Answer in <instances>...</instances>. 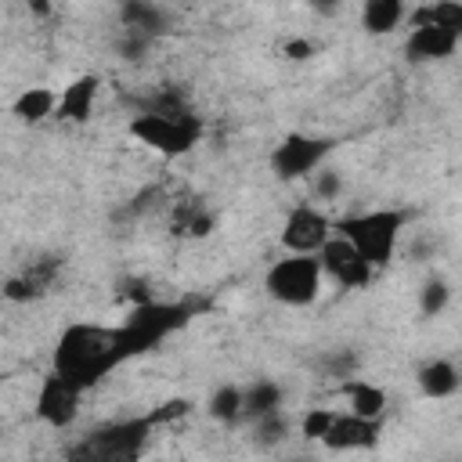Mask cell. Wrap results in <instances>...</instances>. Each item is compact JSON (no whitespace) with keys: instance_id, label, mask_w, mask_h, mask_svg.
Masks as SVG:
<instances>
[{"instance_id":"6da1fadb","label":"cell","mask_w":462,"mask_h":462,"mask_svg":"<svg viewBox=\"0 0 462 462\" xmlns=\"http://www.w3.org/2000/svg\"><path fill=\"white\" fill-rule=\"evenodd\" d=\"M112 368H119L116 354H112V328L101 325H87V321H72L61 328L58 343H54V372L83 390H94Z\"/></svg>"},{"instance_id":"7a4b0ae2","label":"cell","mask_w":462,"mask_h":462,"mask_svg":"<svg viewBox=\"0 0 462 462\" xmlns=\"http://www.w3.org/2000/svg\"><path fill=\"white\" fill-rule=\"evenodd\" d=\"M188 321H191L188 303H162V300L134 303L126 321L119 328H112V354L119 365H126L141 354H152L166 336L180 332Z\"/></svg>"},{"instance_id":"3957f363","label":"cell","mask_w":462,"mask_h":462,"mask_svg":"<svg viewBox=\"0 0 462 462\" xmlns=\"http://www.w3.org/2000/svg\"><path fill=\"white\" fill-rule=\"evenodd\" d=\"M401 231H404L401 209H365V213H346L336 220V235H343L372 271L393 260Z\"/></svg>"},{"instance_id":"277c9868","label":"cell","mask_w":462,"mask_h":462,"mask_svg":"<svg viewBox=\"0 0 462 462\" xmlns=\"http://www.w3.org/2000/svg\"><path fill=\"white\" fill-rule=\"evenodd\" d=\"M148 433H152L148 415L105 422L69 448V462H137Z\"/></svg>"},{"instance_id":"5b68a950","label":"cell","mask_w":462,"mask_h":462,"mask_svg":"<svg viewBox=\"0 0 462 462\" xmlns=\"http://www.w3.org/2000/svg\"><path fill=\"white\" fill-rule=\"evenodd\" d=\"M321 260L318 256H292L285 253L282 260H274L263 274V289L274 303L282 307H307L318 300L321 292Z\"/></svg>"},{"instance_id":"8992f818","label":"cell","mask_w":462,"mask_h":462,"mask_svg":"<svg viewBox=\"0 0 462 462\" xmlns=\"http://www.w3.org/2000/svg\"><path fill=\"white\" fill-rule=\"evenodd\" d=\"M130 137H137L141 144H148L152 152L166 155V159H177V155H188L199 137H202V119L195 112L188 116H152V112H137L130 119Z\"/></svg>"},{"instance_id":"52a82bcc","label":"cell","mask_w":462,"mask_h":462,"mask_svg":"<svg viewBox=\"0 0 462 462\" xmlns=\"http://www.w3.org/2000/svg\"><path fill=\"white\" fill-rule=\"evenodd\" d=\"M336 152V137H325V134H285L274 152H271V173L278 180H303V177H314L325 159Z\"/></svg>"},{"instance_id":"ba28073f","label":"cell","mask_w":462,"mask_h":462,"mask_svg":"<svg viewBox=\"0 0 462 462\" xmlns=\"http://www.w3.org/2000/svg\"><path fill=\"white\" fill-rule=\"evenodd\" d=\"M336 235V220H328L318 206H296L282 224V249L292 256H318L321 245Z\"/></svg>"},{"instance_id":"9c48e42d","label":"cell","mask_w":462,"mask_h":462,"mask_svg":"<svg viewBox=\"0 0 462 462\" xmlns=\"http://www.w3.org/2000/svg\"><path fill=\"white\" fill-rule=\"evenodd\" d=\"M318 260H321L325 278H332L339 289H365V285L372 282V274H375V271L361 260V253H357L343 235H332V238L321 245Z\"/></svg>"},{"instance_id":"30bf717a","label":"cell","mask_w":462,"mask_h":462,"mask_svg":"<svg viewBox=\"0 0 462 462\" xmlns=\"http://www.w3.org/2000/svg\"><path fill=\"white\" fill-rule=\"evenodd\" d=\"M32 411H36V419L47 422L51 430H65V426H72L76 415H79V390L69 386L58 372H47V375L40 379Z\"/></svg>"},{"instance_id":"8fae6325","label":"cell","mask_w":462,"mask_h":462,"mask_svg":"<svg viewBox=\"0 0 462 462\" xmlns=\"http://www.w3.org/2000/svg\"><path fill=\"white\" fill-rule=\"evenodd\" d=\"M379 433H383V419H361V415L346 411V415H336L321 448H328V451H372L379 444Z\"/></svg>"},{"instance_id":"7c38bea8","label":"cell","mask_w":462,"mask_h":462,"mask_svg":"<svg viewBox=\"0 0 462 462\" xmlns=\"http://www.w3.org/2000/svg\"><path fill=\"white\" fill-rule=\"evenodd\" d=\"M458 43H462V36H455V32H448V29L415 25V29L408 32V40H404V54H408V61L426 65V61H444V58H451V54L458 51Z\"/></svg>"},{"instance_id":"4fadbf2b","label":"cell","mask_w":462,"mask_h":462,"mask_svg":"<svg viewBox=\"0 0 462 462\" xmlns=\"http://www.w3.org/2000/svg\"><path fill=\"white\" fill-rule=\"evenodd\" d=\"M97 94H101V76L97 72H83L76 76L65 90H61V101H58V119H69V123H87L94 116V105H97Z\"/></svg>"},{"instance_id":"5bb4252c","label":"cell","mask_w":462,"mask_h":462,"mask_svg":"<svg viewBox=\"0 0 462 462\" xmlns=\"http://www.w3.org/2000/svg\"><path fill=\"white\" fill-rule=\"evenodd\" d=\"M415 383H419V393H422V397L444 401V397H451V393L458 390L462 368H458L455 361H448V357H433V361H426V365L415 372Z\"/></svg>"},{"instance_id":"9a60e30c","label":"cell","mask_w":462,"mask_h":462,"mask_svg":"<svg viewBox=\"0 0 462 462\" xmlns=\"http://www.w3.org/2000/svg\"><path fill=\"white\" fill-rule=\"evenodd\" d=\"M119 18H123V29L130 32H144V36H162L170 32V11L159 7V4H148V0H130L119 7Z\"/></svg>"},{"instance_id":"2e32d148","label":"cell","mask_w":462,"mask_h":462,"mask_svg":"<svg viewBox=\"0 0 462 462\" xmlns=\"http://www.w3.org/2000/svg\"><path fill=\"white\" fill-rule=\"evenodd\" d=\"M343 393H346L354 415H361V419H383L386 415L390 397H386V390L379 383H368V379H357L354 375V379L343 383Z\"/></svg>"},{"instance_id":"e0dca14e","label":"cell","mask_w":462,"mask_h":462,"mask_svg":"<svg viewBox=\"0 0 462 462\" xmlns=\"http://www.w3.org/2000/svg\"><path fill=\"white\" fill-rule=\"evenodd\" d=\"M58 101H61V94H54L51 87H25V90L14 97L11 112H14V119L36 126V123H43L47 116L58 112Z\"/></svg>"},{"instance_id":"ac0fdd59","label":"cell","mask_w":462,"mask_h":462,"mask_svg":"<svg viewBox=\"0 0 462 462\" xmlns=\"http://www.w3.org/2000/svg\"><path fill=\"white\" fill-rule=\"evenodd\" d=\"M404 18H408V7L401 0H365V7H361V29L372 36L393 32Z\"/></svg>"},{"instance_id":"d6986e66","label":"cell","mask_w":462,"mask_h":462,"mask_svg":"<svg viewBox=\"0 0 462 462\" xmlns=\"http://www.w3.org/2000/svg\"><path fill=\"white\" fill-rule=\"evenodd\" d=\"M282 401H285L282 386H278L274 379H267V375H260V379H253V383L245 386V415H249V419L282 411Z\"/></svg>"},{"instance_id":"ffe728a7","label":"cell","mask_w":462,"mask_h":462,"mask_svg":"<svg viewBox=\"0 0 462 462\" xmlns=\"http://www.w3.org/2000/svg\"><path fill=\"white\" fill-rule=\"evenodd\" d=\"M206 411L217 419V422H238L245 415V386H235V383H220L209 401H206Z\"/></svg>"},{"instance_id":"44dd1931","label":"cell","mask_w":462,"mask_h":462,"mask_svg":"<svg viewBox=\"0 0 462 462\" xmlns=\"http://www.w3.org/2000/svg\"><path fill=\"white\" fill-rule=\"evenodd\" d=\"M415 25H437V29H448V32L462 36V4H458V0L422 4V7L411 14V29H415Z\"/></svg>"},{"instance_id":"7402d4cb","label":"cell","mask_w":462,"mask_h":462,"mask_svg":"<svg viewBox=\"0 0 462 462\" xmlns=\"http://www.w3.org/2000/svg\"><path fill=\"white\" fill-rule=\"evenodd\" d=\"M285 437H289V419L282 415V411H274V415H260V419H253V430H249V440L260 448V451H274L278 444H285Z\"/></svg>"},{"instance_id":"603a6c76","label":"cell","mask_w":462,"mask_h":462,"mask_svg":"<svg viewBox=\"0 0 462 462\" xmlns=\"http://www.w3.org/2000/svg\"><path fill=\"white\" fill-rule=\"evenodd\" d=\"M357 365H361V357H357V350H350V346H336V350H328V354L318 357V368H321L328 379H343V383L357 375Z\"/></svg>"},{"instance_id":"cb8c5ba5","label":"cell","mask_w":462,"mask_h":462,"mask_svg":"<svg viewBox=\"0 0 462 462\" xmlns=\"http://www.w3.org/2000/svg\"><path fill=\"white\" fill-rule=\"evenodd\" d=\"M451 300V289L444 278H426L422 289H419V314L422 318H437Z\"/></svg>"},{"instance_id":"d4e9b609","label":"cell","mask_w":462,"mask_h":462,"mask_svg":"<svg viewBox=\"0 0 462 462\" xmlns=\"http://www.w3.org/2000/svg\"><path fill=\"white\" fill-rule=\"evenodd\" d=\"M332 422H336V411H328V408H310V411H303V419H300V437L310 440V444H321V440L328 437Z\"/></svg>"},{"instance_id":"484cf974","label":"cell","mask_w":462,"mask_h":462,"mask_svg":"<svg viewBox=\"0 0 462 462\" xmlns=\"http://www.w3.org/2000/svg\"><path fill=\"white\" fill-rule=\"evenodd\" d=\"M148 47H152V36L130 32V29H123L119 40H116V54H119L123 61H141V58L148 54Z\"/></svg>"},{"instance_id":"4316f807","label":"cell","mask_w":462,"mask_h":462,"mask_svg":"<svg viewBox=\"0 0 462 462\" xmlns=\"http://www.w3.org/2000/svg\"><path fill=\"white\" fill-rule=\"evenodd\" d=\"M36 296H40V282H32L29 274H11L4 282V300H11V303H29Z\"/></svg>"},{"instance_id":"83f0119b","label":"cell","mask_w":462,"mask_h":462,"mask_svg":"<svg viewBox=\"0 0 462 462\" xmlns=\"http://www.w3.org/2000/svg\"><path fill=\"white\" fill-rule=\"evenodd\" d=\"M339 191H343V177H339V170L321 166V170L314 173V199H318V202H332V199H339Z\"/></svg>"},{"instance_id":"f1b7e54d","label":"cell","mask_w":462,"mask_h":462,"mask_svg":"<svg viewBox=\"0 0 462 462\" xmlns=\"http://www.w3.org/2000/svg\"><path fill=\"white\" fill-rule=\"evenodd\" d=\"M188 411H191V401L173 397V401H162L155 411H148V422H152V426H162V422H173V419H180V415H188Z\"/></svg>"},{"instance_id":"f546056e","label":"cell","mask_w":462,"mask_h":462,"mask_svg":"<svg viewBox=\"0 0 462 462\" xmlns=\"http://www.w3.org/2000/svg\"><path fill=\"white\" fill-rule=\"evenodd\" d=\"M310 54H314V43L310 40H289L285 43V58H292V61H303Z\"/></svg>"},{"instance_id":"4dcf8cb0","label":"cell","mask_w":462,"mask_h":462,"mask_svg":"<svg viewBox=\"0 0 462 462\" xmlns=\"http://www.w3.org/2000/svg\"><path fill=\"white\" fill-rule=\"evenodd\" d=\"M209 227H213V217L209 213H195L191 224H188V235H199L202 238V235H209Z\"/></svg>"},{"instance_id":"1f68e13d","label":"cell","mask_w":462,"mask_h":462,"mask_svg":"<svg viewBox=\"0 0 462 462\" xmlns=\"http://www.w3.org/2000/svg\"><path fill=\"white\" fill-rule=\"evenodd\" d=\"M29 462H51V458H29Z\"/></svg>"}]
</instances>
